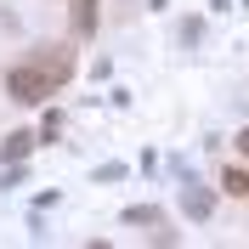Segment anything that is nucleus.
<instances>
[{
  "label": "nucleus",
  "instance_id": "1",
  "mask_svg": "<svg viewBox=\"0 0 249 249\" xmlns=\"http://www.w3.org/2000/svg\"><path fill=\"white\" fill-rule=\"evenodd\" d=\"M74 74V62H68V51L57 46H40L29 62H17L12 74H6V96L12 102H46V96L62 91V79Z\"/></svg>",
  "mask_w": 249,
  "mask_h": 249
},
{
  "label": "nucleus",
  "instance_id": "2",
  "mask_svg": "<svg viewBox=\"0 0 249 249\" xmlns=\"http://www.w3.org/2000/svg\"><path fill=\"white\" fill-rule=\"evenodd\" d=\"M29 147H34L29 130H12V136L0 142V159H6V164H23V159H29Z\"/></svg>",
  "mask_w": 249,
  "mask_h": 249
},
{
  "label": "nucleus",
  "instance_id": "3",
  "mask_svg": "<svg viewBox=\"0 0 249 249\" xmlns=\"http://www.w3.org/2000/svg\"><path fill=\"white\" fill-rule=\"evenodd\" d=\"M124 221H130V227H153V232L164 227V215H159V210H147V204H136V210H124ZM159 238L170 244V232H159Z\"/></svg>",
  "mask_w": 249,
  "mask_h": 249
},
{
  "label": "nucleus",
  "instance_id": "4",
  "mask_svg": "<svg viewBox=\"0 0 249 249\" xmlns=\"http://www.w3.org/2000/svg\"><path fill=\"white\" fill-rule=\"evenodd\" d=\"M96 6L102 0H74V34H96Z\"/></svg>",
  "mask_w": 249,
  "mask_h": 249
},
{
  "label": "nucleus",
  "instance_id": "5",
  "mask_svg": "<svg viewBox=\"0 0 249 249\" xmlns=\"http://www.w3.org/2000/svg\"><path fill=\"white\" fill-rule=\"evenodd\" d=\"M181 204H187V215H210V204H215V198H210V193H204V187H187V193H181Z\"/></svg>",
  "mask_w": 249,
  "mask_h": 249
},
{
  "label": "nucleus",
  "instance_id": "6",
  "mask_svg": "<svg viewBox=\"0 0 249 249\" xmlns=\"http://www.w3.org/2000/svg\"><path fill=\"white\" fill-rule=\"evenodd\" d=\"M227 193H232V198H249V170H227Z\"/></svg>",
  "mask_w": 249,
  "mask_h": 249
},
{
  "label": "nucleus",
  "instance_id": "7",
  "mask_svg": "<svg viewBox=\"0 0 249 249\" xmlns=\"http://www.w3.org/2000/svg\"><path fill=\"white\" fill-rule=\"evenodd\" d=\"M238 147H244V159H249V124H244V136H238Z\"/></svg>",
  "mask_w": 249,
  "mask_h": 249
}]
</instances>
